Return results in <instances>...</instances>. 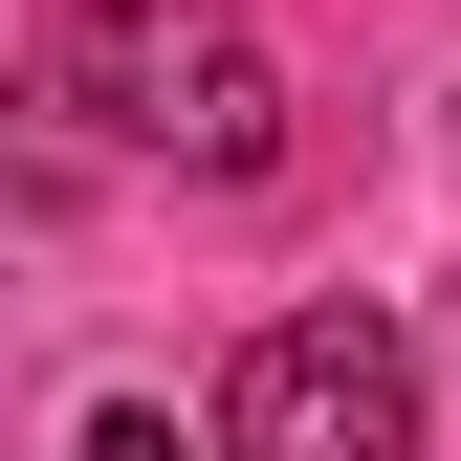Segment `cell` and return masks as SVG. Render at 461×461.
Returning <instances> with one entry per match:
<instances>
[{
  "label": "cell",
  "instance_id": "3957f363",
  "mask_svg": "<svg viewBox=\"0 0 461 461\" xmlns=\"http://www.w3.org/2000/svg\"><path fill=\"white\" fill-rule=\"evenodd\" d=\"M88 461H176V418L154 395H88Z\"/></svg>",
  "mask_w": 461,
  "mask_h": 461
},
{
  "label": "cell",
  "instance_id": "6da1fadb",
  "mask_svg": "<svg viewBox=\"0 0 461 461\" xmlns=\"http://www.w3.org/2000/svg\"><path fill=\"white\" fill-rule=\"evenodd\" d=\"M44 110H88L110 154H154V176H264L285 154V67L220 0H88L67 67H44Z\"/></svg>",
  "mask_w": 461,
  "mask_h": 461
},
{
  "label": "cell",
  "instance_id": "7a4b0ae2",
  "mask_svg": "<svg viewBox=\"0 0 461 461\" xmlns=\"http://www.w3.org/2000/svg\"><path fill=\"white\" fill-rule=\"evenodd\" d=\"M220 461H418V352L374 308H285L220 374Z\"/></svg>",
  "mask_w": 461,
  "mask_h": 461
}]
</instances>
